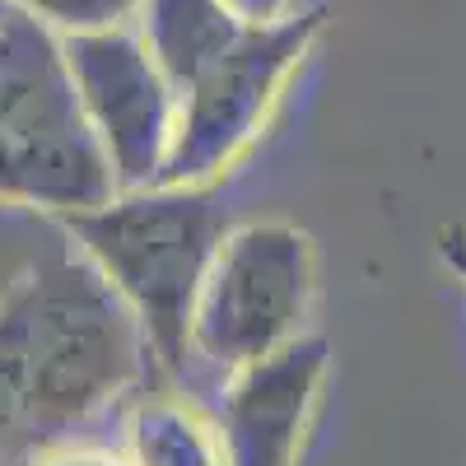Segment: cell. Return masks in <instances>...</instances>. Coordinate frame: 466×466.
<instances>
[{"mask_svg":"<svg viewBox=\"0 0 466 466\" xmlns=\"http://www.w3.org/2000/svg\"><path fill=\"white\" fill-rule=\"evenodd\" d=\"M331 350L322 336H299L276 355L228 373L219 443L228 466H299Z\"/></svg>","mask_w":466,"mask_h":466,"instance_id":"7","label":"cell"},{"mask_svg":"<svg viewBox=\"0 0 466 466\" xmlns=\"http://www.w3.org/2000/svg\"><path fill=\"white\" fill-rule=\"evenodd\" d=\"M61 228L131 308L149 355L182 373L197 294L228 233L224 206L206 187H140L116 191L107 206L61 215Z\"/></svg>","mask_w":466,"mask_h":466,"instance_id":"1","label":"cell"},{"mask_svg":"<svg viewBox=\"0 0 466 466\" xmlns=\"http://www.w3.org/2000/svg\"><path fill=\"white\" fill-rule=\"evenodd\" d=\"M33 466H116L112 457L103 452H80V448H66V452H47L43 461H33Z\"/></svg>","mask_w":466,"mask_h":466,"instance_id":"13","label":"cell"},{"mask_svg":"<svg viewBox=\"0 0 466 466\" xmlns=\"http://www.w3.org/2000/svg\"><path fill=\"white\" fill-rule=\"evenodd\" d=\"M33 289L28 270L0 289V457L33 452Z\"/></svg>","mask_w":466,"mask_h":466,"instance_id":"9","label":"cell"},{"mask_svg":"<svg viewBox=\"0 0 466 466\" xmlns=\"http://www.w3.org/2000/svg\"><path fill=\"white\" fill-rule=\"evenodd\" d=\"M33 289V448L43 452L94 420L140 378L149 350L131 308L89 261H43Z\"/></svg>","mask_w":466,"mask_h":466,"instance_id":"2","label":"cell"},{"mask_svg":"<svg viewBox=\"0 0 466 466\" xmlns=\"http://www.w3.org/2000/svg\"><path fill=\"white\" fill-rule=\"evenodd\" d=\"M248 24H276L285 15H294V0H228Z\"/></svg>","mask_w":466,"mask_h":466,"instance_id":"12","label":"cell"},{"mask_svg":"<svg viewBox=\"0 0 466 466\" xmlns=\"http://www.w3.org/2000/svg\"><path fill=\"white\" fill-rule=\"evenodd\" d=\"M10 10H24L56 37H80L103 28H127L140 10V0H5Z\"/></svg>","mask_w":466,"mask_h":466,"instance_id":"11","label":"cell"},{"mask_svg":"<svg viewBox=\"0 0 466 466\" xmlns=\"http://www.w3.org/2000/svg\"><path fill=\"white\" fill-rule=\"evenodd\" d=\"M136 33L182 94L248 33V19L228 0H140Z\"/></svg>","mask_w":466,"mask_h":466,"instance_id":"8","label":"cell"},{"mask_svg":"<svg viewBox=\"0 0 466 466\" xmlns=\"http://www.w3.org/2000/svg\"><path fill=\"white\" fill-rule=\"evenodd\" d=\"M116 191L122 187L80 98L0 122V206H37L61 219L107 206Z\"/></svg>","mask_w":466,"mask_h":466,"instance_id":"6","label":"cell"},{"mask_svg":"<svg viewBox=\"0 0 466 466\" xmlns=\"http://www.w3.org/2000/svg\"><path fill=\"white\" fill-rule=\"evenodd\" d=\"M136 466H228L219 430L173 397H154L131 424Z\"/></svg>","mask_w":466,"mask_h":466,"instance_id":"10","label":"cell"},{"mask_svg":"<svg viewBox=\"0 0 466 466\" xmlns=\"http://www.w3.org/2000/svg\"><path fill=\"white\" fill-rule=\"evenodd\" d=\"M61 56L85 122L112 164L116 187H154L177 127V89L140 43V33L127 24L61 37Z\"/></svg>","mask_w":466,"mask_h":466,"instance_id":"5","label":"cell"},{"mask_svg":"<svg viewBox=\"0 0 466 466\" xmlns=\"http://www.w3.org/2000/svg\"><path fill=\"white\" fill-rule=\"evenodd\" d=\"M327 10H294L276 24H248L197 85L177 94V127L154 187H206L228 173L266 131L285 85L313 52Z\"/></svg>","mask_w":466,"mask_h":466,"instance_id":"4","label":"cell"},{"mask_svg":"<svg viewBox=\"0 0 466 466\" xmlns=\"http://www.w3.org/2000/svg\"><path fill=\"white\" fill-rule=\"evenodd\" d=\"M318 299L313 238L285 219H252L224 233L191 313V355L233 373L308 336Z\"/></svg>","mask_w":466,"mask_h":466,"instance_id":"3","label":"cell"}]
</instances>
